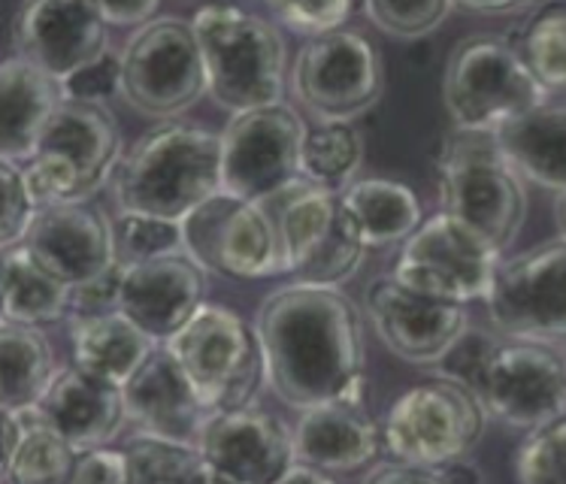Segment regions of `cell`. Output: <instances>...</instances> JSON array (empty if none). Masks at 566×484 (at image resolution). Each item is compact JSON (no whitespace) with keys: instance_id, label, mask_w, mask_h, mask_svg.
<instances>
[{"instance_id":"cell-1","label":"cell","mask_w":566,"mask_h":484,"mask_svg":"<svg viewBox=\"0 0 566 484\" xmlns=\"http://www.w3.org/2000/svg\"><path fill=\"white\" fill-rule=\"evenodd\" d=\"M266 385L297 412L355 400L364 403V322L339 285L291 282L254 312Z\"/></svg>"},{"instance_id":"cell-2","label":"cell","mask_w":566,"mask_h":484,"mask_svg":"<svg viewBox=\"0 0 566 484\" xmlns=\"http://www.w3.org/2000/svg\"><path fill=\"white\" fill-rule=\"evenodd\" d=\"M221 194V137L197 125H161L139 137L116 173L122 215L182 221Z\"/></svg>"},{"instance_id":"cell-3","label":"cell","mask_w":566,"mask_h":484,"mask_svg":"<svg viewBox=\"0 0 566 484\" xmlns=\"http://www.w3.org/2000/svg\"><path fill=\"white\" fill-rule=\"evenodd\" d=\"M212 104L240 116L285 104L289 49L273 19L243 7H200L191 19Z\"/></svg>"},{"instance_id":"cell-4","label":"cell","mask_w":566,"mask_h":484,"mask_svg":"<svg viewBox=\"0 0 566 484\" xmlns=\"http://www.w3.org/2000/svg\"><path fill=\"white\" fill-rule=\"evenodd\" d=\"M442 212L503 254L527 221V185L491 134L454 130L437 158Z\"/></svg>"},{"instance_id":"cell-5","label":"cell","mask_w":566,"mask_h":484,"mask_svg":"<svg viewBox=\"0 0 566 484\" xmlns=\"http://www.w3.org/2000/svg\"><path fill=\"white\" fill-rule=\"evenodd\" d=\"M122 167V130L104 104L67 101L49 118L34 158L22 164L36 207L88 203Z\"/></svg>"},{"instance_id":"cell-6","label":"cell","mask_w":566,"mask_h":484,"mask_svg":"<svg viewBox=\"0 0 566 484\" xmlns=\"http://www.w3.org/2000/svg\"><path fill=\"white\" fill-rule=\"evenodd\" d=\"M442 101L454 130L497 134L509 122L548 104L521 49L500 34L463 36L451 49L442 76Z\"/></svg>"},{"instance_id":"cell-7","label":"cell","mask_w":566,"mask_h":484,"mask_svg":"<svg viewBox=\"0 0 566 484\" xmlns=\"http://www.w3.org/2000/svg\"><path fill=\"white\" fill-rule=\"evenodd\" d=\"M164 348L182 367L209 415L254 406L266 379L254 324L224 303H203Z\"/></svg>"},{"instance_id":"cell-8","label":"cell","mask_w":566,"mask_h":484,"mask_svg":"<svg viewBox=\"0 0 566 484\" xmlns=\"http://www.w3.org/2000/svg\"><path fill=\"white\" fill-rule=\"evenodd\" d=\"M264 207L276 221L285 273L297 282L343 285L358 273L367 245L343 207V191L301 179Z\"/></svg>"},{"instance_id":"cell-9","label":"cell","mask_w":566,"mask_h":484,"mask_svg":"<svg viewBox=\"0 0 566 484\" xmlns=\"http://www.w3.org/2000/svg\"><path fill=\"white\" fill-rule=\"evenodd\" d=\"M488 412L470 388L430 379L406 388L381 421V449L397 463L449 466L482 442Z\"/></svg>"},{"instance_id":"cell-10","label":"cell","mask_w":566,"mask_h":484,"mask_svg":"<svg viewBox=\"0 0 566 484\" xmlns=\"http://www.w3.org/2000/svg\"><path fill=\"white\" fill-rule=\"evenodd\" d=\"M122 61V97L146 118H174L188 113L207 94V70L195 28L179 15H158L137 28Z\"/></svg>"},{"instance_id":"cell-11","label":"cell","mask_w":566,"mask_h":484,"mask_svg":"<svg viewBox=\"0 0 566 484\" xmlns=\"http://www.w3.org/2000/svg\"><path fill=\"white\" fill-rule=\"evenodd\" d=\"M294 101L318 125H352L370 113L385 92L379 49L358 31L306 40L289 76Z\"/></svg>"},{"instance_id":"cell-12","label":"cell","mask_w":566,"mask_h":484,"mask_svg":"<svg viewBox=\"0 0 566 484\" xmlns=\"http://www.w3.org/2000/svg\"><path fill=\"white\" fill-rule=\"evenodd\" d=\"M310 127L291 104L231 116L221 130V191L266 203L301 182V155Z\"/></svg>"},{"instance_id":"cell-13","label":"cell","mask_w":566,"mask_h":484,"mask_svg":"<svg viewBox=\"0 0 566 484\" xmlns=\"http://www.w3.org/2000/svg\"><path fill=\"white\" fill-rule=\"evenodd\" d=\"M497 264L500 254L488 242L440 209L400 245L391 276L418 294L467 306L488 301Z\"/></svg>"},{"instance_id":"cell-14","label":"cell","mask_w":566,"mask_h":484,"mask_svg":"<svg viewBox=\"0 0 566 484\" xmlns=\"http://www.w3.org/2000/svg\"><path fill=\"white\" fill-rule=\"evenodd\" d=\"M488 318L506 339H566V240H548L500 257Z\"/></svg>"},{"instance_id":"cell-15","label":"cell","mask_w":566,"mask_h":484,"mask_svg":"<svg viewBox=\"0 0 566 484\" xmlns=\"http://www.w3.org/2000/svg\"><path fill=\"white\" fill-rule=\"evenodd\" d=\"M186 254L224 278H270L285 273L276 221L264 203L216 194L182 221Z\"/></svg>"},{"instance_id":"cell-16","label":"cell","mask_w":566,"mask_h":484,"mask_svg":"<svg viewBox=\"0 0 566 484\" xmlns=\"http://www.w3.org/2000/svg\"><path fill=\"white\" fill-rule=\"evenodd\" d=\"M473 393L491 418L539 430L566 418V355L548 343L506 339L491 355Z\"/></svg>"},{"instance_id":"cell-17","label":"cell","mask_w":566,"mask_h":484,"mask_svg":"<svg viewBox=\"0 0 566 484\" xmlns=\"http://www.w3.org/2000/svg\"><path fill=\"white\" fill-rule=\"evenodd\" d=\"M367 318L381 346L412 367H437L446 351L470 330L467 306L418 294L394 276L370 282Z\"/></svg>"},{"instance_id":"cell-18","label":"cell","mask_w":566,"mask_h":484,"mask_svg":"<svg viewBox=\"0 0 566 484\" xmlns=\"http://www.w3.org/2000/svg\"><path fill=\"white\" fill-rule=\"evenodd\" d=\"M106 19L88 0H34L12 19V46L55 82L76 76L94 61L109 55Z\"/></svg>"},{"instance_id":"cell-19","label":"cell","mask_w":566,"mask_h":484,"mask_svg":"<svg viewBox=\"0 0 566 484\" xmlns=\"http://www.w3.org/2000/svg\"><path fill=\"white\" fill-rule=\"evenodd\" d=\"M22 245L70 288H82L122 264L118 228L94 203L40 209Z\"/></svg>"},{"instance_id":"cell-20","label":"cell","mask_w":566,"mask_h":484,"mask_svg":"<svg viewBox=\"0 0 566 484\" xmlns=\"http://www.w3.org/2000/svg\"><path fill=\"white\" fill-rule=\"evenodd\" d=\"M207 303V270L188 254L122 264L118 306L155 343H170Z\"/></svg>"},{"instance_id":"cell-21","label":"cell","mask_w":566,"mask_h":484,"mask_svg":"<svg viewBox=\"0 0 566 484\" xmlns=\"http://www.w3.org/2000/svg\"><path fill=\"white\" fill-rule=\"evenodd\" d=\"M197 449L212 470L243 484H276L297 463L294 433L258 406L209 418Z\"/></svg>"},{"instance_id":"cell-22","label":"cell","mask_w":566,"mask_h":484,"mask_svg":"<svg viewBox=\"0 0 566 484\" xmlns=\"http://www.w3.org/2000/svg\"><path fill=\"white\" fill-rule=\"evenodd\" d=\"M127 424L139 430V436L170 439L197 445L209 424V409L197 397L182 367L167 348H158L134 379L122 388Z\"/></svg>"},{"instance_id":"cell-23","label":"cell","mask_w":566,"mask_h":484,"mask_svg":"<svg viewBox=\"0 0 566 484\" xmlns=\"http://www.w3.org/2000/svg\"><path fill=\"white\" fill-rule=\"evenodd\" d=\"M36 406L76 454L106 449L127 424L122 388L94 379L73 364L61 367Z\"/></svg>"},{"instance_id":"cell-24","label":"cell","mask_w":566,"mask_h":484,"mask_svg":"<svg viewBox=\"0 0 566 484\" xmlns=\"http://www.w3.org/2000/svg\"><path fill=\"white\" fill-rule=\"evenodd\" d=\"M297 461L322 473H358L379 457L381 424L355 400L315 406L294 427Z\"/></svg>"},{"instance_id":"cell-25","label":"cell","mask_w":566,"mask_h":484,"mask_svg":"<svg viewBox=\"0 0 566 484\" xmlns=\"http://www.w3.org/2000/svg\"><path fill=\"white\" fill-rule=\"evenodd\" d=\"M64 104V88L22 55L0 64V161L28 164L49 118Z\"/></svg>"},{"instance_id":"cell-26","label":"cell","mask_w":566,"mask_h":484,"mask_svg":"<svg viewBox=\"0 0 566 484\" xmlns=\"http://www.w3.org/2000/svg\"><path fill=\"white\" fill-rule=\"evenodd\" d=\"M73 367L94 379L125 388L139 367L158 351L155 339L118 309L101 315H73L70 322Z\"/></svg>"},{"instance_id":"cell-27","label":"cell","mask_w":566,"mask_h":484,"mask_svg":"<svg viewBox=\"0 0 566 484\" xmlns=\"http://www.w3.org/2000/svg\"><path fill=\"white\" fill-rule=\"evenodd\" d=\"M80 454L40 406L3 409V475L10 484H70Z\"/></svg>"},{"instance_id":"cell-28","label":"cell","mask_w":566,"mask_h":484,"mask_svg":"<svg viewBox=\"0 0 566 484\" xmlns=\"http://www.w3.org/2000/svg\"><path fill=\"white\" fill-rule=\"evenodd\" d=\"M500 151L518 170L524 182H533L564 194L566 191V104H543L527 116L509 122L497 134Z\"/></svg>"},{"instance_id":"cell-29","label":"cell","mask_w":566,"mask_h":484,"mask_svg":"<svg viewBox=\"0 0 566 484\" xmlns=\"http://www.w3.org/2000/svg\"><path fill=\"white\" fill-rule=\"evenodd\" d=\"M343 207L355 221L367 249L403 245L424 224V212L412 188L394 179H358L343 191Z\"/></svg>"},{"instance_id":"cell-30","label":"cell","mask_w":566,"mask_h":484,"mask_svg":"<svg viewBox=\"0 0 566 484\" xmlns=\"http://www.w3.org/2000/svg\"><path fill=\"white\" fill-rule=\"evenodd\" d=\"M73 315V288L49 273L24 245L3 252V322L43 327Z\"/></svg>"},{"instance_id":"cell-31","label":"cell","mask_w":566,"mask_h":484,"mask_svg":"<svg viewBox=\"0 0 566 484\" xmlns=\"http://www.w3.org/2000/svg\"><path fill=\"white\" fill-rule=\"evenodd\" d=\"M61 372L55 348L40 327L7 324L0 327V406H36Z\"/></svg>"},{"instance_id":"cell-32","label":"cell","mask_w":566,"mask_h":484,"mask_svg":"<svg viewBox=\"0 0 566 484\" xmlns=\"http://www.w3.org/2000/svg\"><path fill=\"white\" fill-rule=\"evenodd\" d=\"M364 161V143L352 125H315L306 134L301 173L306 182L346 191Z\"/></svg>"},{"instance_id":"cell-33","label":"cell","mask_w":566,"mask_h":484,"mask_svg":"<svg viewBox=\"0 0 566 484\" xmlns=\"http://www.w3.org/2000/svg\"><path fill=\"white\" fill-rule=\"evenodd\" d=\"M134 484H203L209 463L197 445L170 439L137 436L127 442Z\"/></svg>"},{"instance_id":"cell-34","label":"cell","mask_w":566,"mask_h":484,"mask_svg":"<svg viewBox=\"0 0 566 484\" xmlns=\"http://www.w3.org/2000/svg\"><path fill=\"white\" fill-rule=\"evenodd\" d=\"M518 49L545 92H566V3L533 12Z\"/></svg>"},{"instance_id":"cell-35","label":"cell","mask_w":566,"mask_h":484,"mask_svg":"<svg viewBox=\"0 0 566 484\" xmlns=\"http://www.w3.org/2000/svg\"><path fill=\"white\" fill-rule=\"evenodd\" d=\"M518 484H566V418L527 433L515 454Z\"/></svg>"},{"instance_id":"cell-36","label":"cell","mask_w":566,"mask_h":484,"mask_svg":"<svg viewBox=\"0 0 566 484\" xmlns=\"http://www.w3.org/2000/svg\"><path fill=\"white\" fill-rule=\"evenodd\" d=\"M360 12L385 34L397 36V40H418V36L433 34L454 12V3L449 0H424V3L367 0V3H360Z\"/></svg>"},{"instance_id":"cell-37","label":"cell","mask_w":566,"mask_h":484,"mask_svg":"<svg viewBox=\"0 0 566 484\" xmlns=\"http://www.w3.org/2000/svg\"><path fill=\"white\" fill-rule=\"evenodd\" d=\"M118 257L122 264L155 261L167 254H182V224L149 219V215H118Z\"/></svg>"},{"instance_id":"cell-38","label":"cell","mask_w":566,"mask_h":484,"mask_svg":"<svg viewBox=\"0 0 566 484\" xmlns=\"http://www.w3.org/2000/svg\"><path fill=\"white\" fill-rule=\"evenodd\" d=\"M0 188H3V209H0V249L22 245L24 236L34 228L40 207L28 188L22 164L0 161Z\"/></svg>"},{"instance_id":"cell-39","label":"cell","mask_w":566,"mask_h":484,"mask_svg":"<svg viewBox=\"0 0 566 484\" xmlns=\"http://www.w3.org/2000/svg\"><path fill=\"white\" fill-rule=\"evenodd\" d=\"M355 10L358 7L348 3V0H331V3H297V0H289V3H270L266 7L273 22L285 24L294 34L310 36V40L343 31V24L352 19Z\"/></svg>"},{"instance_id":"cell-40","label":"cell","mask_w":566,"mask_h":484,"mask_svg":"<svg viewBox=\"0 0 566 484\" xmlns=\"http://www.w3.org/2000/svg\"><path fill=\"white\" fill-rule=\"evenodd\" d=\"M497 339L488 334H479V330H467V334L454 343V346L446 351V358L437 364V376L440 379H449V381H458L463 388H470L473 391L475 381L482 376V369L488 367V360L491 355L497 351Z\"/></svg>"},{"instance_id":"cell-41","label":"cell","mask_w":566,"mask_h":484,"mask_svg":"<svg viewBox=\"0 0 566 484\" xmlns=\"http://www.w3.org/2000/svg\"><path fill=\"white\" fill-rule=\"evenodd\" d=\"M364 484H482L479 470L467 461L449 466H416V463H385L373 470Z\"/></svg>"},{"instance_id":"cell-42","label":"cell","mask_w":566,"mask_h":484,"mask_svg":"<svg viewBox=\"0 0 566 484\" xmlns=\"http://www.w3.org/2000/svg\"><path fill=\"white\" fill-rule=\"evenodd\" d=\"M64 97L67 101H85V104H101L104 97L122 88V61L116 52H109L101 61H94L76 76H70L64 85Z\"/></svg>"},{"instance_id":"cell-43","label":"cell","mask_w":566,"mask_h":484,"mask_svg":"<svg viewBox=\"0 0 566 484\" xmlns=\"http://www.w3.org/2000/svg\"><path fill=\"white\" fill-rule=\"evenodd\" d=\"M70 484H134L125 451L97 449L80 454Z\"/></svg>"},{"instance_id":"cell-44","label":"cell","mask_w":566,"mask_h":484,"mask_svg":"<svg viewBox=\"0 0 566 484\" xmlns=\"http://www.w3.org/2000/svg\"><path fill=\"white\" fill-rule=\"evenodd\" d=\"M101 15L106 24H143L155 22L161 15V3L158 0H134V3H97Z\"/></svg>"},{"instance_id":"cell-45","label":"cell","mask_w":566,"mask_h":484,"mask_svg":"<svg viewBox=\"0 0 566 484\" xmlns=\"http://www.w3.org/2000/svg\"><path fill=\"white\" fill-rule=\"evenodd\" d=\"M454 10L461 12H475V15H521V12H536V3H454Z\"/></svg>"},{"instance_id":"cell-46","label":"cell","mask_w":566,"mask_h":484,"mask_svg":"<svg viewBox=\"0 0 566 484\" xmlns=\"http://www.w3.org/2000/svg\"><path fill=\"white\" fill-rule=\"evenodd\" d=\"M276 484H336V482L331 473H322V470H315V466H310V463L297 461Z\"/></svg>"},{"instance_id":"cell-47","label":"cell","mask_w":566,"mask_h":484,"mask_svg":"<svg viewBox=\"0 0 566 484\" xmlns=\"http://www.w3.org/2000/svg\"><path fill=\"white\" fill-rule=\"evenodd\" d=\"M555 219H557V231H560V240H566V191L564 194H557Z\"/></svg>"},{"instance_id":"cell-48","label":"cell","mask_w":566,"mask_h":484,"mask_svg":"<svg viewBox=\"0 0 566 484\" xmlns=\"http://www.w3.org/2000/svg\"><path fill=\"white\" fill-rule=\"evenodd\" d=\"M203 484H243V482H237V478H231V475H224V473H219V470H212V466H209L207 482Z\"/></svg>"}]
</instances>
